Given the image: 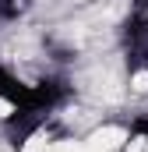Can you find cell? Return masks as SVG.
Instances as JSON below:
<instances>
[{
  "label": "cell",
  "instance_id": "3",
  "mask_svg": "<svg viewBox=\"0 0 148 152\" xmlns=\"http://www.w3.org/2000/svg\"><path fill=\"white\" fill-rule=\"evenodd\" d=\"M28 7L32 0H0V21H18Z\"/></svg>",
  "mask_w": 148,
  "mask_h": 152
},
{
  "label": "cell",
  "instance_id": "5",
  "mask_svg": "<svg viewBox=\"0 0 148 152\" xmlns=\"http://www.w3.org/2000/svg\"><path fill=\"white\" fill-rule=\"evenodd\" d=\"M138 4H145V0H138Z\"/></svg>",
  "mask_w": 148,
  "mask_h": 152
},
{
  "label": "cell",
  "instance_id": "4",
  "mask_svg": "<svg viewBox=\"0 0 148 152\" xmlns=\"http://www.w3.org/2000/svg\"><path fill=\"white\" fill-rule=\"evenodd\" d=\"M131 134L141 138V142H148V117H138V120L131 124Z\"/></svg>",
  "mask_w": 148,
  "mask_h": 152
},
{
  "label": "cell",
  "instance_id": "1",
  "mask_svg": "<svg viewBox=\"0 0 148 152\" xmlns=\"http://www.w3.org/2000/svg\"><path fill=\"white\" fill-rule=\"evenodd\" d=\"M25 96H28V85H25L18 75H11L7 67H0V99L11 103V106H21Z\"/></svg>",
  "mask_w": 148,
  "mask_h": 152
},
{
  "label": "cell",
  "instance_id": "2",
  "mask_svg": "<svg viewBox=\"0 0 148 152\" xmlns=\"http://www.w3.org/2000/svg\"><path fill=\"white\" fill-rule=\"evenodd\" d=\"M127 67H131V75L148 71V39H141V42H127Z\"/></svg>",
  "mask_w": 148,
  "mask_h": 152
}]
</instances>
